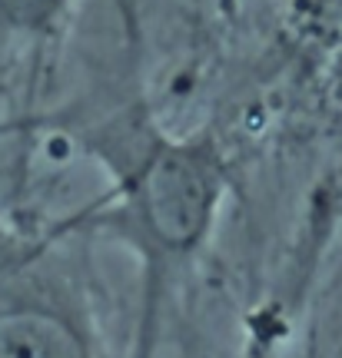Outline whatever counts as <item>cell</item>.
Returning <instances> with one entry per match:
<instances>
[{"instance_id": "1", "label": "cell", "mask_w": 342, "mask_h": 358, "mask_svg": "<svg viewBox=\"0 0 342 358\" xmlns=\"http://www.w3.org/2000/svg\"><path fill=\"white\" fill-rule=\"evenodd\" d=\"M116 163L114 189L87 213V226L133 249L150 275L186 262L210 239L226 196L216 143L146 133Z\"/></svg>"}, {"instance_id": "2", "label": "cell", "mask_w": 342, "mask_h": 358, "mask_svg": "<svg viewBox=\"0 0 342 358\" xmlns=\"http://www.w3.org/2000/svg\"><path fill=\"white\" fill-rule=\"evenodd\" d=\"M0 358H100L83 299L50 249L0 222Z\"/></svg>"}, {"instance_id": "3", "label": "cell", "mask_w": 342, "mask_h": 358, "mask_svg": "<svg viewBox=\"0 0 342 358\" xmlns=\"http://www.w3.org/2000/svg\"><path fill=\"white\" fill-rule=\"evenodd\" d=\"M74 0H0V24L20 37H47Z\"/></svg>"}]
</instances>
